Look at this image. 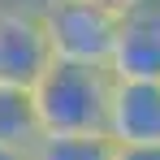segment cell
Segmentation results:
<instances>
[{"mask_svg":"<svg viewBox=\"0 0 160 160\" xmlns=\"http://www.w3.org/2000/svg\"><path fill=\"white\" fill-rule=\"evenodd\" d=\"M108 95H112V74L104 65L52 61L30 87L43 134H104Z\"/></svg>","mask_w":160,"mask_h":160,"instance_id":"cell-1","label":"cell"},{"mask_svg":"<svg viewBox=\"0 0 160 160\" xmlns=\"http://www.w3.org/2000/svg\"><path fill=\"white\" fill-rule=\"evenodd\" d=\"M39 18H43V35H48L52 61H65V65H104L108 69L121 13H112L100 0H65V4L43 9Z\"/></svg>","mask_w":160,"mask_h":160,"instance_id":"cell-2","label":"cell"},{"mask_svg":"<svg viewBox=\"0 0 160 160\" xmlns=\"http://www.w3.org/2000/svg\"><path fill=\"white\" fill-rule=\"evenodd\" d=\"M52 65L48 52V35H43V18L9 0L0 9V87H35L39 74Z\"/></svg>","mask_w":160,"mask_h":160,"instance_id":"cell-3","label":"cell"},{"mask_svg":"<svg viewBox=\"0 0 160 160\" xmlns=\"http://www.w3.org/2000/svg\"><path fill=\"white\" fill-rule=\"evenodd\" d=\"M104 134L112 147H160V78H112Z\"/></svg>","mask_w":160,"mask_h":160,"instance_id":"cell-4","label":"cell"},{"mask_svg":"<svg viewBox=\"0 0 160 160\" xmlns=\"http://www.w3.org/2000/svg\"><path fill=\"white\" fill-rule=\"evenodd\" d=\"M108 74L112 78H160V0H143L121 13Z\"/></svg>","mask_w":160,"mask_h":160,"instance_id":"cell-5","label":"cell"},{"mask_svg":"<svg viewBox=\"0 0 160 160\" xmlns=\"http://www.w3.org/2000/svg\"><path fill=\"white\" fill-rule=\"evenodd\" d=\"M39 138H43V130H39V112H35L30 91L26 87H0V143L30 152Z\"/></svg>","mask_w":160,"mask_h":160,"instance_id":"cell-6","label":"cell"},{"mask_svg":"<svg viewBox=\"0 0 160 160\" xmlns=\"http://www.w3.org/2000/svg\"><path fill=\"white\" fill-rule=\"evenodd\" d=\"M112 138L108 134H43L30 160H112Z\"/></svg>","mask_w":160,"mask_h":160,"instance_id":"cell-7","label":"cell"},{"mask_svg":"<svg viewBox=\"0 0 160 160\" xmlns=\"http://www.w3.org/2000/svg\"><path fill=\"white\" fill-rule=\"evenodd\" d=\"M112 160H160V147H117Z\"/></svg>","mask_w":160,"mask_h":160,"instance_id":"cell-8","label":"cell"},{"mask_svg":"<svg viewBox=\"0 0 160 160\" xmlns=\"http://www.w3.org/2000/svg\"><path fill=\"white\" fill-rule=\"evenodd\" d=\"M100 4H108L112 13H126V9H134V4H143V0H100Z\"/></svg>","mask_w":160,"mask_h":160,"instance_id":"cell-9","label":"cell"},{"mask_svg":"<svg viewBox=\"0 0 160 160\" xmlns=\"http://www.w3.org/2000/svg\"><path fill=\"white\" fill-rule=\"evenodd\" d=\"M18 4H26L35 13H43V9H52V4H65V0H18Z\"/></svg>","mask_w":160,"mask_h":160,"instance_id":"cell-10","label":"cell"},{"mask_svg":"<svg viewBox=\"0 0 160 160\" xmlns=\"http://www.w3.org/2000/svg\"><path fill=\"white\" fill-rule=\"evenodd\" d=\"M0 160H30V152H18V147H4L0 143Z\"/></svg>","mask_w":160,"mask_h":160,"instance_id":"cell-11","label":"cell"},{"mask_svg":"<svg viewBox=\"0 0 160 160\" xmlns=\"http://www.w3.org/2000/svg\"><path fill=\"white\" fill-rule=\"evenodd\" d=\"M4 4H9V0H0V9H4Z\"/></svg>","mask_w":160,"mask_h":160,"instance_id":"cell-12","label":"cell"}]
</instances>
